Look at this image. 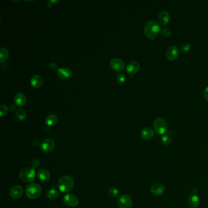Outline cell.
<instances>
[{
  "label": "cell",
  "instance_id": "6da1fadb",
  "mask_svg": "<svg viewBox=\"0 0 208 208\" xmlns=\"http://www.w3.org/2000/svg\"><path fill=\"white\" fill-rule=\"evenodd\" d=\"M144 32L149 39L156 38L161 31V26L156 20L148 21L144 25Z\"/></svg>",
  "mask_w": 208,
  "mask_h": 208
},
{
  "label": "cell",
  "instance_id": "7a4b0ae2",
  "mask_svg": "<svg viewBox=\"0 0 208 208\" xmlns=\"http://www.w3.org/2000/svg\"><path fill=\"white\" fill-rule=\"evenodd\" d=\"M74 184V179L72 177L64 175L59 179L58 186L60 192L68 193L73 189Z\"/></svg>",
  "mask_w": 208,
  "mask_h": 208
},
{
  "label": "cell",
  "instance_id": "3957f363",
  "mask_svg": "<svg viewBox=\"0 0 208 208\" xmlns=\"http://www.w3.org/2000/svg\"><path fill=\"white\" fill-rule=\"evenodd\" d=\"M42 192V187L36 183H31L26 188L25 193L27 197L31 200L38 198Z\"/></svg>",
  "mask_w": 208,
  "mask_h": 208
},
{
  "label": "cell",
  "instance_id": "277c9868",
  "mask_svg": "<svg viewBox=\"0 0 208 208\" xmlns=\"http://www.w3.org/2000/svg\"><path fill=\"white\" fill-rule=\"evenodd\" d=\"M19 177L23 182H31L35 178V171L32 167H26L20 170Z\"/></svg>",
  "mask_w": 208,
  "mask_h": 208
},
{
  "label": "cell",
  "instance_id": "5b68a950",
  "mask_svg": "<svg viewBox=\"0 0 208 208\" xmlns=\"http://www.w3.org/2000/svg\"><path fill=\"white\" fill-rule=\"evenodd\" d=\"M168 125L166 120L163 117H158L153 123V129L156 133L163 134L167 130Z\"/></svg>",
  "mask_w": 208,
  "mask_h": 208
},
{
  "label": "cell",
  "instance_id": "8992f818",
  "mask_svg": "<svg viewBox=\"0 0 208 208\" xmlns=\"http://www.w3.org/2000/svg\"><path fill=\"white\" fill-rule=\"evenodd\" d=\"M120 208H131L133 206V200L130 196L128 195H121L117 200Z\"/></svg>",
  "mask_w": 208,
  "mask_h": 208
},
{
  "label": "cell",
  "instance_id": "52a82bcc",
  "mask_svg": "<svg viewBox=\"0 0 208 208\" xmlns=\"http://www.w3.org/2000/svg\"><path fill=\"white\" fill-rule=\"evenodd\" d=\"M63 202L68 206L74 207L79 204V199L74 195L67 194L63 198Z\"/></svg>",
  "mask_w": 208,
  "mask_h": 208
},
{
  "label": "cell",
  "instance_id": "ba28073f",
  "mask_svg": "<svg viewBox=\"0 0 208 208\" xmlns=\"http://www.w3.org/2000/svg\"><path fill=\"white\" fill-rule=\"evenodd\" d=\"M55 142L52 139H46L41 144V149L43 152L48 153H51L55 148Z\"/></svg>",
  "mask_w": 208,
  "mask_h": 208
},
{
  "label": "cell",
  "instance_id": "9c48e42d",
  "mask_svg": "<svg viewBox=\"0 0 208 208\" xmlns=\"http://www.w3.org/2000/svg\"><path fill=\"white\" fill-rule=\"evenodd\" d=\"M23 194V188L19 185H16L13 186L10 191L9 195L14 200H18L20 198Z\"/></svg>",
  "mask_w": 208,
  "mask_h": 208
},
{
  "label": "cell",
  "instance_id": "30bf717a",
  "mask_svg": "<svg viewBox=\"0 0 208 208\" xmlns=\"http://www.w3.org/2000/svg\"><path fill=\"white\" fill-rule=\"evenodd\" d=\"M58 77L62 80H67L72 76V70L67 67L60 68L57 71Z\"/></svg>",
  "mask_w": 208,
  "mask_h": 208
},
{
  "label": "cell",
  "instance_id": "8fae6325",
  "mask_svg": "<svg viewBox=\"0 0 208 208\" xmlns=\"http://www.w3.org/2000/svg\"><path fill=\"white\" fill-rule=\"evenodd\" d=\"M179 54L178 48L175 45H172L167 48L165 54L168 59L173 60L178 56Z\"/></svg>",
  "mask_w": 208,
  "mask_h": 208
},
{
  "label": "cell",
  "instance_id": "7c38bea8",
  "mask_svg": "<svg viewBox=\"0 0 208 208\" xmlns=\"http://www.w3.org/2000/svg\"><path fill=\"white\" fill-rule=\"evenodd\" d=\"M110 66L115 71L119 72L124 69L125 63L123 60L120 58H114L110 62Z\"/></svg>",
  "mask_w": 208,
  "mask_h": 208
},
{
  "label": "cell",
  "instance_id": "4fadbf2b",
  "mask_svg": "<svg viewBox=\"0 0 208 208\" xmlns=\"http://www.w3.org/2000/svg\"><path fill=\"white\" fill-rule=\"evenodd\" d=\"M140 69V64L136 61H132L128 64L126 67V72L130 76L135 74Z\"/></svg>",
  "mask_w": 208,
  "mask_h": 208
},
{
  "label": "cell",
  "instance_id": "5bb4252c",
  "mask_svg": "<svg viewBox=\"0 0 208 208\" xmlns=\"http://www.w3.org/2000/svg\"><path fill=\"white\" fill-rule=\"evenodd\" d=\"M150 190L152 194L156 196L161 195L165 192V186L161 183H155L152 185Z\"/></svg>",
  "mask_w": 208,
  "mask_h": 208
},
{
  "label": "cell",
  "instance_id": "9a60e30c",
  "mask_svg": "<svg viewBox=\"0 0 208 208\" xmlns=\"http://www.w3.org/2000/svg\"><path fill=\"white\" fill-rule=\"evenodd\" d=\"M158 18H159V22L161 25H166L170 21V15L169 12L167 11L163 10V11H161L159 12V15H158Z\"/></svg>",
  "mask_w": 208,
  "mask_h": 208
},
{
  "label": "cell",
  "instance_id": "2e32d148",
  "mask_svg": "<svg viewBox=\"0 0 208 208\" xmlns=\"http://www.w3.org/2000/svg\"><path fill=\"white\" fill-rule=\"evenodd\" d=\"M188 204L191 208H197L200 205L198 196L195 193H192L188 198Z\"/></svg>",
  "mask_w": 208,
  "mask_h": 208
},
{
  "label": "cell",
  "instance_id": "e0dca14e",
  "mask_svg": "<svg viewBox=\"0 0 208 208\" xmlns=\"http://www.w3.org/2000/svg\"><path fill=\"white\" fill-rule=\"evenodd\" d=\"M140 136L144 140H148L154 136V131L151 128L149 127H145L141 131Z\"/></svg>",
  "mask_w": 208,
  "mask_h": 208
},
{
  "label": "cell",
  "instance_id": "ac0fdd59",
  "mask_svg": "<svg viewBox=\"0 0 208 208\" xmlns=\"http://www.w3.org/2000/svg\"><path fill=\"white\" fill-rule=\"evenodd\" d=\"M14 102L18 106H23L26 103V96L22 93H18L14 97Z\"/></svg>",
  "mask_w": 208,
  "mask_h": 208
},
{
  "label": "cell",
  "instance_id": "d6986e66",
  "mask_svg": "<svg viewBox=\"0 0 208 208\" xmlns=\"http://www.w3.org/2000/svg\"><path fill=\"white\" fill-rule=\"evenodd\" d=\"M37 177L42 181H47L50 178V173L46 169L42 168L37 172Z\"/></svg>",
  "mask_w": 208,
  "mask_h": 208
},
{
  "label": "cell",
  "instance_id": "ffe728a7",
  "mask_svg": "<svg viewBox=\"0 0 208 208\" xmlns=\"http://www.w3.org/2000/svg\"><path fill=\"white\" fill-rule=\"evenodd\" d=\"M31 85L34 88H39L42 86L43 84V80H42V78L40 76L35 75L32 77L31 79Z\"/></svg>",
  "mask_w": 208,
  "mask_h": 208
},
{
  "label": "cell",
  "instance_id": "44dd1931",
  "mask_svg": "<svg viewBox=\"0 0 208 208\" xmlns=\"http://www.w3.org/2000/svg\"><path fill=\"white\" fill-rule=\"evenodd\" d=\"M58 121V117L54 114L49 115L48 116H47V117L46 118V120H45L46 124L49 126L55 125L57 123Z\"/></svg>",
  "mask_w": 208,
  "mask_h": 208
},
{
  "label": "cell",
  "instance_id": "7402d4cb",
  "mask_svg": "<svg viewBox=\"0 0 208 208\" xmlns=\"http://www.w3.org/2000/svg\"><path fill=\"white\" fill-rule=\"evenodd\" d=\"M59 196V192L56 189H51L48 191L47 197L50 200H55Z\"/></svg>",
  "mask_w": 208,
  "mask_h": 208
},
{
  "label": "cell",
  "instance_id": "603a6c76",
  "mask_svg": "<svg viewBox=\"0 0 208 208\" xmlns=\"http://www.w3.org/2000/svg\"><path fill=\"white\" fill-rule=\"evenodd\" d=\"M9 56V51L5 48H1L0 49V62L2 63L7 59Z\"/></svg>",
  "mask_w": 208,
  "mask_h": 208
},
{
  "label": "cell",
  "instance_id": "cb8c5ba5",
  "mask_svg": "<svg viewBox=\"0 0 208 208\" xmlns=\"http://www.w3.org/2000/svg\"><path fill=\"white\" fill-rule=\"evenodd\" d=\"M16 117L20 120H24L26 117V111L23 109H18L16 112Z\"/></svg>",
  "mask_w": 208,
  "mask_h": 208
},
{
  "label": "cell",
  "instance_id": "d4e9b609",
  "mask_svg": "<svg viewBox=\"0 0 208 208\" xmlns=\"http://www.w3.org/2000/svg\"><path fill=\"white\" fill-rule=\"evenodd\" d=\"M172 138L168 135H163L161 137V142L164 146H169L172 144Z\"/></svg>",
  "mask_w": 208,
  "mask_h": 208
},
{
  "label": "cell",
  "instance_id": "484cf974",
  "mask_svg": "<svg viewBox=\"0 0 208 208\" xmlns=\"http://www.w3.org/2000/svg\"><path fill=\"white\" fill-rule=\"evenodd\" d=\"M108 195L111 198H117L119 196V190L116 187H111L108 190Z\"/></svg>",
  "mask_w": 208,
  "mask_h": 208
},
{
  "label": "cell",
  "instance_id": "4316f807",
  "mask_svg": "<svg viewBox=\"0 0 208 208\" xmlns=\"http://www.w3.org/2000/svg\"><path fill=\"white\" fill-rule=\"evenodd\" d=\"M191 48V45L188 42H184L181 45V50L182 52H187L190 50Z\"/></svg>",
  "mask_w": 208,
  "mask_h": 208
},
{
  "label": "cell",
  "instance_id": "83f0119b",
  "mask_svg": "<svg viewBox=\"0 0 208 208\" xmlns=\"http://www.w3.org/2000/svg\"><path fill=\"white\" fill-rule=\"evenodd\" d=\"M8 112V107L7 106L4 104H2L0 106V116L1 117L7 114Z\"/></svg>",
  "mask_w": 208,
  "mask_h": 208
},
{
  "label": "cell",
  "instance_id": "f1b7e54d",
  "mask_svg": "<svg viewBox=\"0 0 208 208\" xmlns=\"http://www.w3.org/2000/svg\"><path fill=\"white\" fill-rule=\"evenodd\" d=\"M161 34L165 37H169V36H170V35L172 34L171 30H170L169 28H163L162 30H161Z\"/></svg>",
  "mask_w": 208,
  "mask_h": 208
},
{
  "label": "cell",
  "instance_id": "f546056e",
  "mask_svg": "<svg viewBox=\"0 0 208 208\" xmlns=\"http://www.w3.org/2000/svg\"><path fill=\"white\" fill-rule=\"evenodd\" d=\"M31 165H32V167L33 168H37L40 165V161H39V160L37 159H33L32 161L31 162Z\"/></svg>",
  "mask_w": 208,
  "mask_h": 208
},
{
  "label": "cell",
  "instance_id": "4dcf8cb0",
  "mask_svg": "<svg viewBox=\"0 0 208 208\" xmlns=\"http://www.w3.org/2000/svg\"><path fill=\"white\" fill-rule=\"evenodd\" d=\"M125 74H122V73H120L117 76V81L119 82L120 84H123L125 81Z\"/></svg>",
  "mask_w": 208,
  "mask_h": 208
},
{
  "label": "cell",
  "instance_id": "1f68e13d",
  "mask_svg": "<svg viewBox=\"0 0 208 208\" xmlns=\"http://www.w3.org/2000/svg\"><path fill=\"white\" fill-rule=\"evenodd\" d=\"M49 67L50 68V69L51 70H56L58 69V65L55 63V62H51L50 65H49Z\"/></svg>",
  "mask_w": 208,
  "mask_h": 208
},
{
  "label": "cell",
  "instance_id": "d6a6232c",
  "mask_svg": "<svg viewBox=\"0 0 208 208\" xmlns=\"http://www.w3.org/2000/svg\"><path fill=\"white\" fill-rule=\"evenodd\" d=\"M204 97L205 99L208 101V86L206 87V89L204 90Z\"/></svg>",
  "mask_w": 208,
  "mask_h": 208
},
{
  "label": "cell",
  "instance_id": "836d02e7",
  "mask_svg": "<svg viewBox=\"0 0 208 208\" xmlns=\"http://www.w3.org/2000/svg\"><path fill=\"white\" fill-rule=\"evenodd\" d=\"M15 109H16V106H15V105L12 104V105L11 106V107H10V109H11L12 111H14L15 110Z\"/></svg>",
  "mask_w": 208,
  "mask_h": 208
},
{
  "label": "cell",
  "instance_id": "e575fe53",
  "mask_svg": "<svg viewBox=\"0 0 208 208\" xmlns=\"http://www.w3.org/2000/svg\"><path fill=\"white\" fill-rule=\"evenodd\" d=\"M58 2H59V1H50V2H52V3H56Z\"/></svg>",
  "mask_w": 208,
  "mask_h": 208
}]
</instances>
